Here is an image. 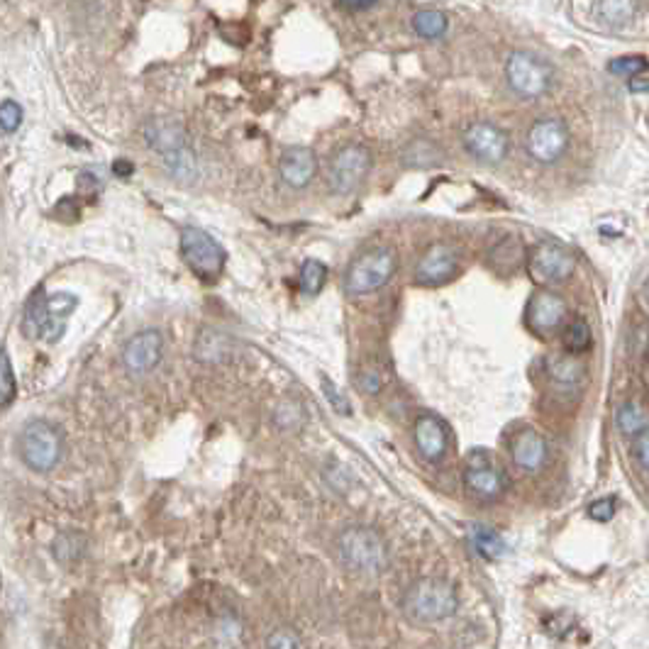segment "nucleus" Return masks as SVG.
Segmentation results:
<instances>
[{
    "label": "nucleus",
    "instance_id": "6ab92c4d",
    "mask_svg": "<svg viewBox=\"0 0 649 649\" xmlns=\"http://www.w3.org/2000/svg\"><path fill=\"white\" fill-rule=\"evenodd\" d=\"M23 330L30 340H46L54 342L52 313H49V299L45 296V289H37L27 300L23 315Z\"/></svg>",
    "mask_w": 649,
    "mask_h": 649
},
{
    "label": "nucleus",
    "instance_id": "f257e3e1",
    "mask_svg": "<svg viewBox=\"0 0 649 649\" xmlns=\"http://www.w3.org/2000/svg\"><path fill=\"white\" fill-rule=\"evenodd\" d=\"M459 608V596L447 579L425 576L408 586L403 596L405 615L418 625H432L451 618Z\"/></svg>",
    "mask_w": 649,
    "mask_h": 649
},
{
    "label": "nucleus",
    "instance_id": "7ed1b4c3",
    "mask_svg": "<svg viewBox=\"0 0 649 649\" xmlns=\"http://www.w3.org/2000/svg\"><path fill=\"white\" fill-rule=\"evenodd\" d=\"M337 554L350 572L367 573V576L381 573L389 564V547L383 543V537L364 525L347 527L340 532Z\"/></svg>",
    "mask_w": 649,
    "mask_h": 649
},
{
    "label": "nucleus",
    "instance_id": "473e14b6",
    "mask_svg": "<svg viewBox=\"0 0 649 649\" xmlns=\"http://www.w3.org/2000/svg\"><path fill=\"white\" fill-rule=\"evenodd\" d=\"M615 515V501L613 498H598L593 503L588 505V518L596 520V522H608Z\"/></svg>",
    "mask_w": 649,
    "mask_h": 649
},
{
    "label": "nucleus",
    "instance_id": "f3484780",
    "mask_svg": "<svg viewBox=\"0 0 649 649\" xmlns=\"http://www.w3.org/2000/svg\"><path fill=\"white\" fill-rule=\"evenodd\" d=\"M512 464L522 469V472H540L547 461V442L544 437L535 430H522L515 435L511 444Z\"/></svg>",
    "mask_w": 649,
    "mask_h": 649
},
{
    "label": "nucleus",
    "instance_id": "dca6fc26",
    "mask_svg": "<svg viewBox=\"0 0 649 649\" xmlns=\"http://www.w3.org/2000/svg\"><path fill=\"white\" fill-rule=\"evenodd\" d=\"M318 171V159L308 147H290L279 159V174L290 188H306Z\"/></svg>",
    "mask_w": 649,
    "mask_h": 649
},
{
    "label": "nucleus",
    "instance_id": "39448f33",
    "mask_svg": "<svg viewBox=\"0 0 649 649\" xmlns=\"http://www.w3.org/2000/svg\"><path fill=\"white\" fill-rule=\"evenodd\" d=\"M396 274V254L389 247H379L351 261L344 274V289L354 296H367L390 281Z\"/></svg>",
    "mask_w": 649,
    "mask_h": 649
},
{
    "label": "nucleus",
    "instance_id": "2f4dec72",
    "mask_svg": "<svg viewBox=\"0 0 649 649\" xmlns=\"http://www.w3.org/2000/svg\"><path fill=\"white\" fill-rule=\"evenodd\" d=\"M0 125H3V130L8 132V135L23 125V107L17 106L15 100H5L0 106Z\"/></svg>",
    "mask_w": 649,
    "mask_h": 649
},
{
    "label": "nucleus",
    "instance_id": "cd10ccee",
    "mask_svg": "<svg viewBox=\"0 0 649 649\" xmlns=\"http://www.w3.org/2000/svg\"><path fill=\"white\" fill-rule=\"evenodd\" d=\"M15 374H13V364H10V354L3 351V367H0V403L3 408H8L15 398Z\"/></svg>",
    "mask_w": 649,
    "mask_h": 649
},
{
    "label": "nucleus",
    "instance_id": "4468645a",
    "mask_svg": "<svg viewBox=\"0 0 649 649\" xmlns=\"http://www.w3.org/2000/svg\"><path fill=\"white\" fill-rule=\"evenodd\" d=\"M566 318V303L562 296L552 290H540L527 303V325L535 330L537 335H550L557 330Z\"/></svg>",
    "mask_w": 649,
    "mask_h": 649
},
{
    "label": "nucleus",
    "instance_id": "aec40b11",
    "mask_svg": "<svg viewBox=\"0 0 649 649\" xmlns=\"http://www.w3.org/2000/svg\"><path fill=\"white\" fill-rule=\"evenodd\" d=\"M412 27L425 39L442 37L444 32H447V15L437 8L418 10V13L412 15Z\"/></svg>",
    "mask_w": 649,
    "mask_h": 649
},
{
    "label": "nucleus",
    "instance_id": "4c0bfd02",
    "mask_svg": "<svg viewBox=\"0 0 649 649\" xmlns=\"http://www.w3.org/2000/svg\"><path fill=\"white\" fill-rule=\"evenodd\" d=\"M113 171L117 176H123V178H127V176H132V171H135V167H132L130 161H125V159H117L113 164Z\"/></svg>",
    "mask_w": 649,
    "mask_h": 649
},
{
    "label": "nucleus",
    "instance_id": "f704fd0d",
    "mask_svg": "<svg viewBox=\"0 0 649 649\" xmlns=\"http://www.w3.org/2000/svg\"><path fill=\"white\" fill-rule=\"evenodd\" d=\"M322 389H325V396H328L332 411H337L340 415H350V403H347V398L337 390L335 383H330L328 379H322Z\"/></svg>",
    "mask_w": 649,
    "mask_h": 649
},
{
    "label": "nucleus",
    "instance_id": "7c9ffc66",
    "mask_svg": "<svg viewBox=\"0 0 649 649\" xmlns=\"http://www.w3.org/2000/svg\"><path fill=\"white\" fill-rule=\"evenodd\" d=\"M520 254H522V249H520L518 239H503L501 245L491 252V264L493 267H498L501 264V259H508V269H515L520 261Z\"/></svg>",
    "mask_w": 649,
    "mask_h": 649
},
{
    "label": "nucleus",
    "instance_id": "a211bd4d",
    "mask_svg": "<svg viewBox=\"0 0 649 649\" xmlns=\"http://www.w3.org/2000/svg\"><path fill=\"white\" fill-rule=\"evenodd\" d=\"M415 444L428 461H440L447 451V428L435 415H421L412 428Z\"/></svg>",
    "mask_w": 649,
    "mask_h": 649
},
{
    "label": "nucleus",
    "instance_id": "412c9836",
    "mask_svg": "<svg viewBox=\"0 0 649 649\" xmlns=\"http://www.w3.org/2000/svg\"><path fill=\"white\" fill-rule=\"evenodd\" d=\"M472 543H474L476 552L486 559H501L505 554V550H508L503 537L498 535L496 530H491V527H483V525L474 527Z\"/></svg>",
    "mask_w": 649,
    "mask_h": 649
},
{
    "label": "nucleus",
    "instance_id": "bb28decb",
    "mask_svg": "<svg viewBox=\"0 0 649 649\" xmlns=\"http://www.w3.org/2000/svg\"><path fill=\"white\" fill-rule=\"evenodd\" d=\"M403 157L408 167H432L437 161L435 145L428 142V139H415V142L405 149Z\"/></svg>",
    "mask_w": 649,
    "mask_h": 649
},
{
    "label": "nucleus",
    "instance_id": "58836bf2",
    "mask_svg": "<svg viewBox=\"0 0 649 649\" xmlns=\"http://www.w3.org/2000/svg\"><path fill=\"white\" fill-rule=\"evenodd\" d=\"M376 3H371V0H367V3H340V8L344 10H369L374 8Z\"/></svg>",
    "mask_w": 649,
    "mask_h": 649
},
{
    "label": "nucleus",
    "instance_id": "1a4fd4ad",
    "mask_svg": "<svg viewBox=\"0 0 649 649\" xmlns=\"http://www.w3.org/2000/svg\"><path fill=\"white\" fill-rule=\"evenodd\" d=\"M576 259L569 249H564L557 242H543L530 254V276L540 286H554V283L566 281L573 274Z\"/></svg>",
    "mask_w": 649,
    "mask_h": 649
},
{
    "label": "nucleus",
    "instance_id": "5701e85b",
    "mask_svg": "<svg viewBox=\"0 0 649 649\" xmlns=\"http://www.w3.org/2000/svg\"><path fill=\"white\" fill-rule=\"evenodd\" d=\"M593 13H598L601 20L611 25V27H620V25H627L633 20L634 15V5L633 3H620V0H611V3H598L593 5Z\"/></svg>",
    "mask_w": 649,
    "mask_h": 649
},
{
    "label": "nucleus",
    "instance_id": "c9c22d12",
    "mask_svg": "<svg viewBox=\"0 0 649 649\" xmlns=\"http://www.w3.org/2000/svg\"><path fill=\"white\" fill-rule=\"evenodd\" d=\"M634 459L640 461L642 469H649V428H644L640 435H634V444H633Z\"/></svg>",
    "mask_w": 649,
    "mask_h": 649
},
{
    "label": "nucleus",
    "instance_id": "ddd939ff",
    "mask_svg": "<svg viewBox=\"0 0 649 649\" xmlns=\"http://www.w3.org/2000/svg\"><path fill=\"white\" fill-rule=\"evenodd\" d=\"M161 347H164V340H161L159 330H142L135 337H130L123 350V361L127 371L137 376L149 374L159 364Z\"/></svg>",
    "mask_w": 649,
    "mask_h": 649
},
{
    "label": "nucleus",
    "instance_id": "20e7f679",
    "mask_svg": "<svg viewBox=\"0 0 649 649\" xmlns=\"http://www.w3.org/2000/svg\"><path fill=\"white\" fill-rule=\"evenodd\" d=\"M62 432L46 421H30L20 435V457L32 472L46 474L62 461Z\"/></svg>",
    "mask_w": 649,
    "mask_h": 649
},
{
    "label": "nucleus",
    "instance_id": "f03ea898",
    "mask_svg": "<svg viewBox=\"0 0 649 649\" xmlns=\"http://www.w3.org/2000/svg\"><path fill=\"white\" fill-rule=\"evenodd\" d=\"M145 139L154 152L159 154L164 167L178 178L193 176L196 171V152L188 142V132L178 120L171 117H152L145 123Z\"/></svg>",
    "mask_w": 649,
    "mask_h": 649
},
{
    "label": "nucleus",
    "instance_id": "0eeeda50",
    "mask_svg": "<svg viewBox=\"0 0 649 649\" xmlns=\"http://www.w3.org/2000/svg\"><path fill=\"white\" fill-rule=\"evenodd\" d=\"M181 254L193 274L206 281H215L225 267V249L208 232L198 228L181 229Z\"/></svg>",
    "mask_w": 649,
    "mask_h": 649
},
{
    "label": "nucleus",
    "instance_id": "c85d7f7f",
    "mask_svg": "<svg viewBox=\"0 0 649 649\" xmlns=\"http://www.w3.org/2000/svg\"><path fill=\"white\" fill-rule=\"evenodd\" d=\"M550 374L559 383H573L581 376V364H576L572 357H557L550 361Z\"/></svg>",
    "mask_w": 649,
    "mask_h": 649
},
{
    "label": "nucleus",
    "instance_id": "e433bc0d",
    "mask_svg": "<svg viewBox=\"0 0 649 649\" xmlns=\"http://www.w3.org/2000/svg\"><path fill=\"white\" fill-rule=\"evenodd\" d=\"M360 389L364 393H379L381 390V376L374 369H364L360 374Z\"/></svg>",
    "mask_w": 649,
    "mask_h": 649
},
{
    "label": "nucleus",
    "instance_id": "b1692460",
    "mask_svg": "<svg viewBox=\"0 0 649 649\" xmlns=\"http://www.w3.org/2000/svg\"><path fill=\"white\" fill-rule=\"evenodd\" d=\"M618 428L623 435H640L642 430L649 428L647 415H644V411L640 408V403L630 401V403H625L623 408H620Z\"/></svg>",
    "mask_w": 649,
    "mask_h": 649
},
{
    "label": "nucleus",
    "instance_id": "393cba45",
    "mask_svg": "<svg viewBox=\"0 0 649 649\" xmlns=\"http://www.w3.org/2000/svg\"><path fill=\"white\" fill-rule=\"evenodd\" d=\"M593 342V335H591V325H588L583 318H576V320L566 328L564 332V347L566 351L572 354H583V351L591 347Z\"/></svg>",
    "mask_w": 649,
    "mask_h": 649
},
{
    "label": "nucleus",
    "instance_id": "6e6552de",
    "mask_svg": "<svg viewBox=\"0 0 649 649\" xmlns=\"http://www.w3.org/2000/svg\"><path fill=\"white\" fill-rule=\"evenodd\" d=\"M371 168V152L361 145H347L330 164V186L340 196H350L364 184Z\"/></svg>",
    "mask_w": 649,
    "mask_h": 649
},
{
    "label": "nucleus",
    "instance_id": "423d86ee",
    "mask_svg": "<svg viewBox=\"0 0 649 649\" xmlns=\"http://www.w3.org/2000/svg\"><path fill=\"white\" fill-rule=\"evenodd\" d=\"M505 78L522 98H540L552 88L554 71L544 59L530 52H512L505 62Z\"/></svg>",
    "mask_w": 649,
    "mask_h": 649
},
{
    "label": "nucleus",
    "instance_id": "9d476101",
    "mask_svg": "<svg viewBox=\"0 0 649 649\" xmlns=\"http://www.w3.org/2000/svg\"><path fill=\"white\" fill-rule=\"evenodd\" d=\"M525 147L527 154L540 164H554L569 147V130L557 117H543L527 132Z\"/></svg>",
    "mask_w": 649,
    "mask_h": 649
},
{
    "label": "nucleus",
    "instance_id": "2eb2a0df",
    "mask_svg": "<svg viewBox=\"0 0 649 649\" xmlns=\"http://www.w3.org/2000/svg\"><path fill=\"white\" fill-rule=\"evenodd\" d=\"M457 254L450 245H432L418 261L415 276L425 286H437V283H444L457 274Z\"/></svg>",
    "mask_w": 649,
    "mask_h": 649
},
{
    "label": "nucleus",
    "instance_id": "c756f323",
    "mask_svg": "<svg viewBox=\"0 0 649 649\" xmlns=\"http://www.w3.org/2000/svg\"><path fill=\"white\" fill-rule=\"evenodd\" d=\"M647 59L644 56H620V59H615V62L608 64V71L611 74H615V76H627V78H634L637 74H642V71H647Z\"/></svg>",
    "mask_w": 649,
    "mask_h": 649
},
{
    "label": "nucleus",
    "instance_id": "a878e982",
    "mask_svg": "<svg viewBox=\"0 0 649 649\" xmlns=\"http://www.w3.org/2000/svg\"><path fill=\"white\" fill-rule=\"evenodd\" d=\"M325 281H328V267L318 259H308L300 269V289L306 290L308 296H315L320 293Z\"/></svg>",
    "mask_w": 649,
    "mask_h": 649
},
{
    "label": "nucleus",
    "instance_id": "9b49d317",
    "mask_svg": "<svg viewBox=\"0 0 649 649\" xmlns=\"http://www.w3.org/2000/svg\"><path fill=\"white\" fill-rule=\"evenodd\" d=\"M464 483L469 493H474L482 501H496L505 491L503 472L491 461L489 451L483 450H474L466 457Z\"/></svg>",
    "mask_w": 649,
    "mask_h": 649
},
{
    "label": "nucleus",
    "instance_id": "f8f14e48",
    "mask_svg": "<svg viewBox=\"0 0 649 649\" xmlns=\"http://www.w3.org/2000/svg\"><path fill=\"white\" fill-rule=\"evenodd\" d=\"M466 152L483 164H498L508 157L511 142L501 127L491 123H474L464 132Z\"/></svg>",
    "mask_w": 649,
    "mask_h": 649
},
{
    "label": "nucleus",
    "instance_id": "4be33fe9",
    "mask_svg": "<svg viewBox=\"0 0 649 649\" xmlns=\"http://www.w3.org/2000/svg\"><path fill=\"white\" fill-rule=\"evenodd\" d=\"M84 550L86 540L84 535H78V532H62V535L54 540V557H56V562H62V564H74V562H78V559L84 557Z\"/></svg>",
    "mask_w": 649,
    "mask_h": 649
},
{
    "label": "nucleus",
    "instance_id": "72a5a7b5",
    "mask_svg": "<svg viewBox=\"0 0 649 649\" xmlns=\"http://www.w3.org/2000/svg\"><path fill=\"white\" fill-rule=\"evenodd\" d=\"M267 649H300V642L290 630H276L267 637Z\"/></svg>",
    "mask_w": 649,
    "mask_h": 649
}]
</instances>
